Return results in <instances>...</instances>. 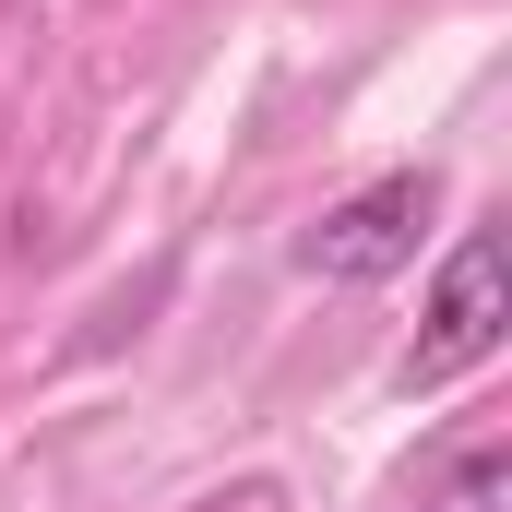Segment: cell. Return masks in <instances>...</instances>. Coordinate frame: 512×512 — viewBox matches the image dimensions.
Segmentation results:
<instances>
[{"label":"cell","mask_w":512,"mask_h":512,"mask_svg":"<svg viewBox=\"0 0 512 512\" xmlns=\"http://www.w3.org/2000/svg\"><path fill=\"white\" fill-rule=\"evenodd\" d=\"M501 239L489 227H465L453 239V262H441V286H429V310H417V346H405V370L393 382L405 393H441V382H465L477 358H501Z\"/></svg>","instance_id":"cell-2"},{"label":"cell","mask_w":512,"mask_h":512,"mask_svg":"<svg viewBox=\"0 0 512 512\" xmlns=\"http://www.w3.org/2000/svg\"><path fill=\"white\" fill-rule=\"evenodd\" d=\"M405 512H512V429L465 417L453 441H429L417 477H405Z\"/></svg>","instance_id":"cell-3"},{"label":"cell","mask_w":512,"mask_h":512,"mask_svg":"<svg viewBox=\"0 0 512 512\" xmlns=\"http://www.w3.org/2000/svg\"><path fill=\"white\" fill-rule=\"evenodd\" d=\"M429 215H441V167H382L370 191L322 203V227H298V262H310L322 286H382V274L417 262Z\"/></svg>","instance_id":"cell-1"},{"label":"cell","mask_w":512,"mask_h":512,"mask_svg":"<svg viewBox=\"0 0 512 512\" xmlns=\"http://www.w3.org/2000/svg\"><path fill=\"white\" fill-rule=\"evenodd\" d=\"M179 512H298V501H286V477H227V489H203Z\"/></svg>","instance_id":"cell-4"}]
</instances>
